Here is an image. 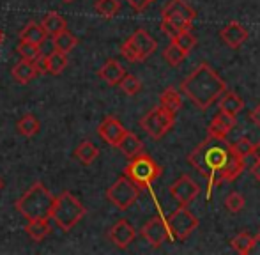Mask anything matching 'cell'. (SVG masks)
Instances as JSON below:
<instances>
[{"mask_svg": "<svg viewBox=\"0 0 260 255\" xmlns=\"http://www.w3.org/2000/svg\"><path fill=\"white\" fill-rule=\"evenodd\" d=\"M219 38H221V41L225 43L229 48H239V46L248 39V32L241 23H237V21H230L226 27L221 28Z\"/></svg>", "mask_w": 260, "mask_h": 255, "instance_id": "obj_16", "label": "cell"}, {"mask_svg": "<svg viewBox=\"0 0 260 255\" xmlns=\"http://www.w3.org/2000/svg\"><path fill=\"white\" fill-rule=\"evenodd\" d=\"M251 174H253L255 179L260 183V160H257V162H255V165L251 167Z\"/></svg>", "mask_w": 260, "mask_h": 255, "instance_id": "obj_42", "label": "cell"}, {"mask_svg": "<svg viewBox=\"0 0 260 255\" xmlns=\"http://www.w3.org/2000/svg\"><path fill=\"white\" fill-rule=\"evenodd\" d=\"M127 4H129L135 11H138V13H140V11H144L151 2H149V0H127Z\"/></svg>", "mask_w": 260, "mask_h": 255, "instance_id": "obj_40", "label": "cell"}, {"mask_svg": "<svg viewBox=\"0 0 260 255\" xmlns=\"http://www.w3.org/2000/svg\"><path fill=\"white\" fill-rule=\"evenodd\" d=\"M4 188V181H2V177H0V190Z\"/></svg>", "mask_w": 260, "mask_h": 255, "instance_id": "obj_45", "label": "cell"}, {"mask_svg": "<svg viewBox=\"0 0 260 255\" xmlns=\"http://www.w3.org/2000/svg\"><path fill=\"white\" fill-rule=\"evenodd\" d=\"M236 126V117L226 112H221L219 110L218 114L212 117L211 124H209V130H207V137H214V138H226L229 133L234 130Z\"/></svg>", "mask_w": 260, "mask_h": 255, "instance_id": "obj_14", "label": "cell"}, {"mask_svg": "<svg viewBox=\"0 0 260 255\" xmlns=\"http://www.w3.org/2000/svg\"><path fill=\"white\" fill-rule=\"evenodd\" d=\"M20 41L34 43V45H41L43 41H46V34L43 30L41 23L30 21L23 27V30L20 32Z\"/></svg>", "mask_w": 260, "mask_h": 255, "instance_id": "obj_25", "label": "cell"}, {"mask_svg": "<svg viewBox=\"0 0 260 255\" xmlns=\"http://www.w3.org/2000/svg\"><path fill=\"white\" fill-rule=\"evenodd\" d=\"M258 238H260V232H258Z\"/></svg>", "mask_w": 260, "mask_h": 255, "instance_id": "obj_48", "label": "cell"}, {"mask_svg": "<svg viewBox=\"0 0 260 255\" xmlns=\"http://www.w3.org/2000/svg\"><path fill=\"white\" fill-rule=\"evenodd\" d=\"M96 13L103 18H113L120 11V2L119 0H96L94 6Z\"/></svg>", "mask_w": 260, "mask_h": 255, "instance_id": "obj_31", "label": "cell"}, {"mask_svg": "<svg viewBox=\"0 0 260 255\" xmlns=\"http://www.w3.org/2000/svg\"><path fill=\"white\" fill-rule=\"evenodd\" d=\"M189 27H191V21L177 20V18H170V20L163 18V21H161V30H163V34H167L170 39H174L175 36H179L182 30H188Z\"/></svg>", "mask_w": 260, "mask_h": 255, "instance_id": "obj_26", "label": "cell"}, {"mask_svg": "<svg viewBox=\"0 0 260 255\" xmlns=\"http://www.w3.org/2000/svg\"><path fill=\"white\" fill-rule=\"evenodd\" d=\"M98 156H100V149L89 140H83L82 144L75 149V158L78 160L82 165H92Z\"/></svg>", "mask_w": 260, "mask_h": 255, "instance_id": "obj_24", "label": "cell"}, {"mask_svg": "<svg viewBox=\"0 0 260 255\" xmlns=\"http://www.w3.org/2000/svg\"><path fill=\"white\" fill-rule=\"evenodd\" d=\"M165 221H167L170 238L179 241H184L199 227V218L188 209V206H179V209H175Z\"/></svg>", "mask_w": 260, "mask_h": 255, "instance_id": "obj_8", "label": "cell"}, {"mask_svg": "<svg viewBox=\"0 0 260 255\" xmlns=\"http://www.w3.org/2000/svg\"><path fill=\"white\" fill-rule=\"evenodd\" d=\"M225 207L230 211V213L237 214L239 211H243V207H244V197L237 192L230 193V195H226V199H225Z\"/></svg>", "mask_w": 260, "mask_h": 255, "instance_id": "obj_36", "label": "cell"}, {"mask_svg": "<svg viewBox=\"0 0 260 255\" xmlns=\"http://www.w3.org/2000/svg\"><path fill=\"white\" fill-rule=\"evenodd\" d=\"M124 75H126V69L113 59L106 60L103 68L100 69V78L105 80L108 85H119V82L124 78Z\"/></svg>", "mask_w": 260, "mask_h": 255, "instance_id": "obj_17", "label": "cell"}, {"mask_svg": "<svg viewBox=\"0 0 260 255\" xmlns=\"http://www.w3.org/2000/svg\"><path fill=\"white\" fill-rule=\"evenodd\" d=\"M4 38H6V36H4V30H2V27H0V45L4 43Z\"/></svg>", "mask_w": 260, "mask_h": 255, "instance_id": "obj_44", "label": "cell"}, {"mask_svg": "<svg viewBox=\"0 0 260 255\" xmlns=\"http://www.w3.org/2000/svg\"><path fill=\"white\" fill-rule=\"evenodd\" d=\"M140 195V188L133 183L127 176H120L112 186L106 190V199L120 211H126L137 202Z\"/></svg>", "mask_w": 260, "mask_h": 255, "instance_id": "obj_6", "label": "cell"}, {"mask_svg": "<svg viewBox=\"0 0 260 255\" xmlns=\"http://www.w3.org/2000/svg\"><path fill=\"white\" fill-rule=\"evenodd\" d=\"M129 43L133 45V48L137 50L138 57H140V62H144L145 59H149V57H151L157 48L156 39L152 38L147 30H144V28L135 30L133 36L129 38Z\"/></svg>", "mask_w": 260, "mask_h": 255, "instance_id": "obj_13", "label": "cell"}, {"mask_svg": "<svg viewBox=\"0 0 260 255\" xmlns=\"http://www.w3.org/2000/svg\"><path fill=\"white\" fill-rule=\"evenodd\" d=\"M32 64H34L38 75H45V73H48V60H46L45 53H39V55L32 60Z\"/></svg>", "mask_w": 260, "mask_h": 255, "instance_id": "obj_39", "label": "cell"}, {"mask_svg": "<svg viewBox=\"0 0 260 255\" xmlns=\"http://www.w3.org/2000/svg\"><path fill=\"white\" fill-rule=\"evenodd\" d=\"M41 27L43 30H45L46 36H57L58 32L66 30V27H68V21H66L64 16H60L58 13H55V11H50V13L45 14V18H43L41 21Z\"/></svg>", "mask_w": 260, "mask_h": 255, "instance_id": "obj_21", "label": "cell"}, {"mask_svg": "<svg viewBox=\"0 0 260 255\" xmlns=\"http://www.w3.org/2000/svg\"><path fill=\"white\" fill-rule=\"evenodd\" d=\"M149 2H154V0H149Z\"/></svg>", "mask_w": 260, "mask_h": 255, "instance_id": "obj_47", "label": "cell"}, {"mask_svg": "<svg viewBox=\"0 0 260 255\" xmlns=\"http://www.w3.org/2000/svg\"><path fill=\"white\" fill-rule=\"evenodd\" d=\"M161 14H163V18H167V20L177 18V20H186V21H193L197 16L195 9H193L186 0H170V2L163 7Z\"/></svg>", "mask_w": 260, "mask_h": 255, "instance_id": "obj_15", "label": "cell"}, {"mask_svg": "<svg viewBox=\"0 0 260 255\" xmlns=\"http://www.w3.org/2000/svg\"><path fill=\"white\" fill-rule=\"evenodd\" d=\"M250 119H251V121H253L255 124H257V126L260 128V103L257 105V107L253 108V110H251Z\"/></svg>", "mask_w": 260, "mask_h": 255, "instance_id": "obj_41", "label": "cell"}, {"mask_svg": "<svg viewBox=\"0 0 260 255\" xmlns=\"http://www.w3.org/2000/svg\"><path fill=\"white\" fill-rule=\"evenodd\" d=\"M251 156H253L255 160H260V142L253 144V149H251Z\"/></svg>", "mask_w": 260, "mask_h": 255, "instance_id": "obj_43", "label": "cell"}, {"mask_svg": "<svg viewBox=\"0 0 260 255\" xmlns=\"http://www.w3.org/2000/svg\"><path fill=\"white\" fill-rule=\"evenodd\" d=\"M253 246H255V238L248 234V232H241V234H237L232 239V248L237 253H243V255L250 253L253 250Z\"/></svg>", "mask_w": 260, "mask_h": 255, "instance_id": "obj_30", "label": "cell"}, {"mask_svg": "<svg viewBox=\"0 0 260 255\" xmlns=\"http://www.w3.org/2000/svg\"><path fill=\"white\" fill-rule=\"evenodd\" d=\"M163 169L149 154H140L129 158V163L124 169V176H127L138 188H149L161 176Z\"/></svg>", "mask_w": 260, "mask_h": 255, "instance_id": "obj_5", "label": "cell"}, {"mask_svg": "<svg viewBox=\"0 0 260 255\" xmlns=\"http://www.w3.org/2000/svg\"><path fill=\"white\" fill-rule=\"evenodd\" d=\"M13 78L16 80L18 83H30L32 80L38 76V71H36L34 64H32V60H20L16 66L13 68Z\"/></svg>", "mask_w": 260, "mask_h": 255, "instance_id": "obj_22", "label": "cell"}, {"mask_svg": "<svg viewBox=\"0 0 260 255\" xmlns=\"http://www.w3.org/2000/svg\"><path fill=\"white\" fill-rule=\"evenodd\" d=\"M126 128L122 126V122L119 119H115L113 115H106L103 119V122L98 128V135L112 147H117V144L120 142V138L126 133Z\"/></svg>", "mask_w": 260, "mask_h": 255, "instance_id": "obj_12", "label": "cell"}, {"mask_svg": "<svg viewBox=\"0 0 260 255\" xmlns=\"http://www.w3.org/2000/svg\"><path fill=\"white\" fill-rule=\"evenodd\" d=\"M120 53H122L124 59L129 60V62H140V57H138L137 50H135L133 45L129 43V39L122 43V46H120Z\"/></svg>", "mask_w": 260, "mask_h": 255, "instance_id": "obj_38", "label": "cell"}, {"mask_svg": "<svg viewBox=\"0 0 260 255\" xmlns=\"http://www.w3.org/2000/svg\"><path fill=\"white\" fill-rule=\"evenodd\" d=\"M172 41H174L175 45H177L179 48L186 53V55H188V53L191 52V50L195 48V45H197V38L191 34V30H189V28H188V30H182L181 34L175 36Z\"/></svg>", "mask_w": 260, "mask_h": 255, "instance_id": "obj_33", "label": "cell"}, {"mask_svg": "<svg viewBox=\"0 0 260 255\" xmlns=\"http://www.w3.org/2000/svg\"><path fill=\"white\" fill-rule=\"evenodd\" d=\"M18 131H20L23 137H34V135L39 133V128H41V124H39L38 117H36L34 114H25L23 117L18 121Z\"/></svg>", "mask_w": 260, "mask_h": 255, "instance_id": "obj_28", "label": "cell"}, {"mask_svg": "<svg viewBox=\"0 0 260 255\" xmlns=\"http://www.w3.org/2000/svg\"><path fill=\"white\" fill-rule=\"evenodd\" d=\"M234 151L241 156V158H246V156L251 154V149H253V142L250 140L248 137H241L236 144H232Z\"/></svg>", "mask_w": 260, "mask_h": 255, "instance_id": "obj_37", "label": "cell"}, {"mask_svg": "<svg viewBox=\"0 0 260 255\" xmlns=\"http://www.w3.org/2000/svg\"><path fill=\"white\" fill-rule=\"evenodd\" d=\"M181 90L200 110H206L225 92L226 83L211 66L202 62L181 83Z\"/></svg>", "mask_w": 260, "mask_h": 255, "instance_id": "obj_2", "label": "cell"}, {"mask_svg": "<svg viewBox=\"0 0 260 255\" xmlns=\"http://www.w3.org/2000/svg\"><path fill=\"white\" fill-rule=\"evenodd\" d=\"M62 2H64V4H71L73 0H62Z\"/></svg>", "mask_w": 260, "mask_h": 255, "instance_id": "obj_46", "label": "cell"}, {"mask_svg": "<svg viewBox=\"0 0 260 255\" xmlns=\"http://www.w3.org/2000/svg\"><path fill=\"white\" fill-rule=\"evenodd\" d=\"M18 53H20V57L23 60H34L41 52H39V45L20 41V45H18Z\"/></svg>", "mask_w": 260, "mask_h": 255, "instance_id": "obj_35", "label": "cell"}, {"mask_svg": "<svg viewBox=\"0 0 260 255\" xmlns=\"http://www.w3.org/2000/svg\"><path fill=\"white\" fill-rule=\"evenodd\" d=\"M174 124H175V115L170 114L168 110H165L163 107L152 108V110L147 112L140 121L142 130L151 138H154V140L163 138L165 135L174 128Z\"/></svg>", "mask_w": 260, "mask_h": 255, "instance_id": "obj_7", "label": "cell"}, {"mask_svg": "<svg viewBox=\"0 0 260 255\" xmlns=\"http://www.w3.org/2000/svg\"><path fill=\"white\" fill-rule=\"evenodd\" d=\"M55 202L53 193L43 183H34L20 199L16 200V211L27 220L38 218H50L52 207Z\"/></svg>", "mask_w": 260, "mask_h": 255, "instance_id": "obj_3", "label": "cell"}, {"mask_svg": "<svg viewBox=\"0 0 260 255\" xmlns=\"http://www.w3.org/2000/svg\"><path fill=\"white\" fill-rule=\"evenodd\" d=\"M117 147L120 149V152H122L126 158H133V156L144 152V144H142V140L135 133H131V131H126V133H124V137L120 138Z\"/></svg>", "mask_w": 260, "mask_h": 255, "instance_id": "obj_18", "label": "cell"}, {"mask_svg": "<svg viewBox=\"0 0 260 255\" xmlns=\"http://www.w3.org/2000/svg\"><path fill=\"white\" fill-rule=\"evenodd\" d=\"M170 195L179 206H188L200 195V186L189 176H181L170 186Z\"/></svg>", "mask_w": 260, "mask_h": 255, "instance_id": "obj_9", "label": "cell"}, {"mask_svg": "<svg viewBox=\"0 0 260 255\" xmlns=\"http://www.w3.org/2000/svg\"><path fill=\"white\" fill-rule=\"evenodd\" d=\"M108 238L117 248L120 250H126L131 243L135 241L137 238V229L129 224L127 220H119L115 225H112V229L108 231Z\"/></svg>", "mask_w": 260, "mask_h": 255, "instance_id": "obj_11", "label": "cell"}, {"mask_svg": "<svg viewBox=\"0 0 260 255\" xmlns=\"http://www.w3.org/2000/svg\"><path fill=\"white\" fill-rule=\"evenodd\" d=\"M76 43H78V39L69 30H62V32H58L57 36H53V50H57V52H62V53L73 52Z\"/></svg>", "mask_w": 260, "mask_h": 255, "instance_id": "obj_27", "label": "cell"}, {"mask_svg": "<svg viewBox=\"0 0 260 255\" xmlns=\"http://www.w3.org/2000/svg\"><path fill=\"white\" fill-rule=\"evenodd\" d=\"M119 87L122 89V92H126L127 96H135L142 90V82L135 75H124V78L119 82Z\"/></svg>", "mask_w": 260, "mask_h": 255, "instance_id": "obj_34", "label": "cell"}, {"mask_svg": "<svg viewBox=\"0 0 260 255\" xmlns=\"http://www.w3.org/2000/svg\"><path fill=\"white\" fill-rule=\"evenodd\" d=\"M50 218H38V220H28V224L25 225V232L28 238H32L34 241H43L45 238H48L52 227H50Z\"/></svg>", "mask_w": 260, "mask_h": 255, "instance_id": "obj_19", "label": "cell"}, {"mask_svg": "<svg viewBox=\"0 0 260 255\" xmlns=\"http://www.w3.org/2000/svg\"><path fill=\"white\" fill-rule=\"evenodd\" d=\"M163 59L167 60L170 66H174V68H177L179 64H182L184 62V59H186V53L182 52L181 48H179L177 45H175L174 41L170 43V45L165 48V52H163Z\"/></svg>", "mask_w": 260, "mask_h": 255, "instance_id": "obj_32", "label": "cell"}, {"mask_svg": "<svg viewBox=\"0 0 260 255\" xmlns=\"http://www.w3.org/2000/svg\"><path fill=\"white\" fill-rule=\"evenodd\" d=\"M87 214V209L71 192H64L58 197H55L50 218L55 221L60 231L69 232L83 216Z\"/></svg>", "mask_w": 260, "mask_h": 255, "instance_id": "obj_4", "label": "cell"}, {"mask_svg": "<svg viewBox=\"0 0 260 255\" xmlns=\"http://www.w3.org/2000/svg\"><path fill=\"white\" fill-rule=\"evenodd\" d=\"M218 107L221 112H226V114L236 117L244 108V101L241 100V96H237L236 92H226L225 90V92L218 98Z\"/></svg>", "mask_w": 260, "mask_h": 255, "instance_id": "obj_20", "label": "cell"}, {"mask_svg": "<svg viewBox=\"0 0 260 255\" xmlns=\"http://www.w3.org/2000/svg\"><path fill=\"white\" fill-rule=\"evenodd\" d=\"M159 107H163L165 110H168L170 114L175 115L182 108V96L174 89V87H168V89L159 96Z\"/></svg>", "mask_w": 260, "mask_h": 255, "instance_id": "obj_23", "label": "cell"}, {"mask_svg": "<svg viewBox=\"0 0 260 255\" xmlns=\"http://www.w3.org/2000/svg\"><path fill=\"white\" fill-rule=\"evenodd\" d=\"M188 163L209 181L207 199L216 183L237 179L244 170V158L234 151L226 138L207 137L195 151L189 152Z\"/></svg>", "mask_w": 260, "mask_h": 255, "instance_id": "obj_1", "label": "cell"}, {"mask_svg": "<svg viewBox=\"0 0 260 255\" xmlns=\"http://www.w3.org/2000/svg\"><path fill=\"white\" fill-rule=\"evenodd\" d=\"M140 234H142V238H144L151 246H154V248H159L163 243H167L172 239L170 232H168V227H167V221H165L161 216L151 218V220L142 227Z\"/></svg>", "mask_w": 260, "mask_h": 255, "instance_id": "obj_10", "label": "cell"}, {"mask_svg": "<svg viewBox=\"0 0 260 255\" xmlns=\"http://www.w3.org/2000/svg\"><path fill=\"white\" fill-rule=\"evenodd\" d=\"M46 60H48L50 75H60L68 68V53L57 52V50H52V53L46 55Z\"/></svg>", "mask_w": 260, "mask_h": 255, "instance_id": "obj_29", "label": "cell"}]
</instances>
